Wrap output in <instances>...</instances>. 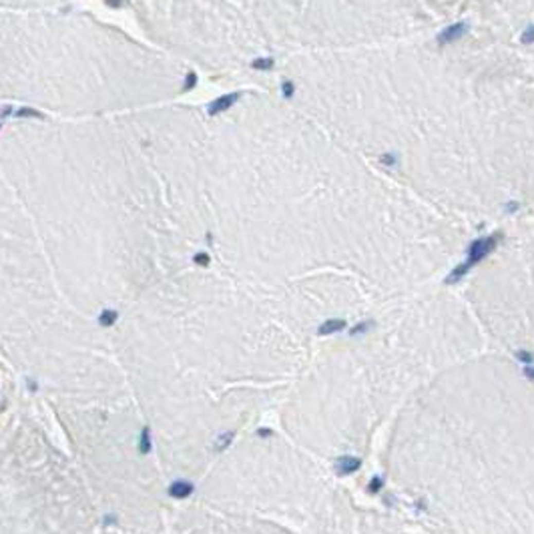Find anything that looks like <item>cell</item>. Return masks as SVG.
<instances>
[{"instance_id": "cell-1", "label": "cell", "mask_w": 534, "mask_h": 534, "mask_svg": "<svg viewBox=\"0 0 534 534\" xmlns=\"http://www.w3.org/2000/svg\"><path fill=\"white\" fill-rule=\"evenodd\" d=\"M496 243H498V235H490V237H482V239H476L470 249H468V259L462 263L460 267H456L450 277H448V283L452 281H458L470 267H474L476 263H480L486 255H490L494 249H496Z\"/></svg>"}, {"instance_id": "cell-2", "label": "cell", "mask_w": 534, "mask_h": 534, "mask_svg": "<svg viewBox=\"0 0 534 534\" xmlns=\"http://www.w3.org/2000/svg\"><path fill=\"white\" fill-rule=\"evenodd\" d=\"M466 30H468L466 22H456V24H452V26H448V28L440 30V34L436 37V42H438L440 46L452 44V42L460 41V39H462V37L466 34Z\"/></svg>"}, {"instance_id": "cell-3", "label": "cell", "mask_w": 534, "mask_h": 534, "mask_svg": "<svg viewBox=\"0 0 534 534\" xmlns=\"http://www.w3.org/2000/svg\"><path fill=\"white\" fill-rule=\"evenodd\" d=\"M169 494L173 498H187L193 494V484H189L185 480H179V482H173L171 488H169Z\"/></svg>"}, {"instance_id": "cell-4", "label": "cell", "mask_w": 534, "mask_h": 534, "mask_svg": "<svg viewBox=\"0 0 534 534\" xmlns=\"http://www.w3.org/2000/svg\"><path fill=\"white\" fill-rule=\"evenodd\" d=\"M239 99V95L237 93H233V95H227V97H221V99H217L215 103L211 104V113H221V111H227L229 106H233V103Z\"/></svg>"}, {"instance_id": "cell-5", "label": "cell", "mask_w": 534, "mask_h": 534, "mask_svg": "<svg viewBox=\"0 0 534 534\" xmlns=\"http://www.w3.org/2000/svg\"><path fill=\"white\" fill-rule=\"evenodd\" d=\"M342 328H344V322H340V319H329V322H326V324L319 328V333H322V335H328V333H333V331H340Z\"/></svg>"}, {"instance_id": "cell-6", "label": "cell", "mask_w": 534, "mask_h": 534, "mask_svg": "<svg viewBox=\"0 0 534 534\" xmlns=\"http://www.w3.org/2000/svg\"><path fill=\"white\" fill-rule=\"evenodd\" d=\"M115 319H117V313H115V311H111V309H104L103 313L99 315V324H101V326H104V328L113 326V324H115Z\"/></svg>"}, {"instance_id": "cell-7", "label": "cell", "mask_w": 534, "mask_h": 534, "mask_svg": "<svg viewBox=\"0 0 534 534\" xmlns=\"http://www.w3.org/2000/svg\"><path fill=\"white\" fill-rule=\"evenodd\" d=\"M139 448H141V452H143V454L151 452V436H149V430H143V434H141Z\"/></svg>"}, {"instance_id": "cell-8", "label": "cell", "mask_w": 534, "mask_h": 534, "mask_svg": "<svg viewBox=\"0 0 534 534\" xmlns=\"http://www.w3.org/2000/svg\"><path fill=\"white\" fill-rule=\"evenodd\" d=\"M520 41H522V44H532V42H534V24H532V26H528V28L522 32Z\"/></svg>"}, {"instance_id": "cell-9", "label": "cell", "mask_w": 534, "mask_h": 534, "mask_svg": "<svg viewBox=\"0 0 534 534\" xmlns=\"http://www.w3.org/2000/svg\"><path fill=\"white\" fill-rule=\"evenodd\" d=\"M253 68H273V59H257V61H253Z\"/></svg>"}, {"instance_id": "cell-10", "label": "cell", "mask_w": 534, "mask_h": 534, "mask_svg": "<svg viewBox=\"0 0 534 534\" xmlns=\"http://www.w3.org/2000/svg\"><path fill=\"white\" fill-rule=\"evenodd\" d=\"M231 436H233V434H225V436H219V442H217V450L225 448L227 444L231 442Z\"/></svg>"}, {"instance_id": "cell-11", "label": "cell", "mask_w": 534, "mask_h": 534, "mask_svg": "<svg viewBox=\"0 0 534 534\" xmlns=\"http://www.w3.org/2000/svg\"><path fill=\"white\" fill-rule=\"evenodd\" d=\"M281 88H283V95H286V97H291V95H293V91H295L293 82H289V81L283 82V86H281Z\"/></svg>"}]
</instances>
